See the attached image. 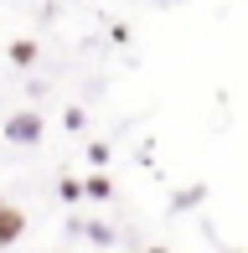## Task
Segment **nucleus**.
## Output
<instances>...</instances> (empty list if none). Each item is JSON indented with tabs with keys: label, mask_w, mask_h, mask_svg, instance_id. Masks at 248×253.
I'll use <instances>...</instances> for the list:
<instances>
[{
	"label": "nucleus",
	"mask_w": 248,
	"mask_h": 253,
	"mask_svg": "<svg viewBox=\"0 0 248 253\" xmlns=\"http://www.w3.org/2000/svg\"><path fill=\"white\" fill-rule=\"evenodd\" d=\"M5 57H10V62H16V67H31V62H37V42H31V37H16V42H10V47H5Z\"/></svg>",
	"instance_id": "3"
},
{
	"label": "nucleus",
	"mask_w": 248,
	"mask_h": 253,
	"mask_svg": "<svg viewBox=\"0 0 248 253\" xmlns=\"http://www.w3.org/2000/svg\"><path fill=\"white\" fill-rule=\"evenodd\" d=\"M238 253H248V248H238Z\"/></svg>",
	"instance_id": "9"
},
{
	"label": "nucleus",
	"mask_w": 248,
	"mask_h": 253,
	"mask_svg": "<svg viewBox=\"0 0 248 253\" xmlns=\"http://www.w3.org/2000/svg\"><path fill=\"white\" fill-rule=\"evenodd\" d=\"M21 233H26V212L16 202H0V248L21 243Z\"/></svg>",
	"instance_id": "2"
},
{
	"label": "nucleus",
	"mask_w": 248,
	"mask_h": 253,
	"mask_svg": "<svg viewBox=\"0 0 248 253\" xmlns=\"http://www.w3.org/2000/svg\"><path fill=\"white\" fill-rule=\"evenodd\" d=\"M0 140H10V145H41V140H47V119H41L37 109H16V114H5V124H0Z\"/></svg>",
	"instance_id": "1"
},
{
	"label": "nucleus",
	"mask_w": 248,
	"mask_h": 253,
	"mask_svg": "<svg viewBox=\"0 0 248 253\" xmlns=\"http://www.w3.org/2000/svg\"><path fill=\"white\" fill-rule=\"evenodd\" d=\"M73 233H83L88 243H114V227H104V222H67Z\"/></svg>",
	"instance_id": "4"
},
{
	"label": "nucleus",
	"mask_w": 248,
	"mask_h": 253,
	"mask_svg": "<svg viewBox=\"0 0 248 253\" xmlns=\"http://www.w3.org/2000/svg\"><path fill=\"white\" fill-rule=\"evenodd\" d=\"M0 202H5V197H0Z\"/></svg>",
	"instance_id": "10"
},
{
	"label": "nucleus",
	"mask_w": 248,
	"mask_h": 253,
	"mask_svg": "<svg viewBox=\"0 0 248 253\" xmlns=\"http://www.w3.org/2000/svg\"><path fill=\"white\" fill-rule=\"evenodd\" d=\"M145 253H171V248H165V243H155V248H145Z\"/></svg>",
	"instance_id": "7"
},
{
	"label": "nucleus",
	"mask_w": 248,
	"mask_h": 253,
	"mask_svg": "<svg viewBox=\"0 0 248 253\" xmlns=\"http://www.w3.org/2000/svg\"><path fill=\"white\" fill-rule=\"evenodd\" d=\"M83 197L109 202V197H114V181H109V176H88V181H83Z\"/></svg>",
	"instance_id": "5"
},
{
	"label": "nucleus",
	"mask_w": 248,
	"mask_h": 253,
	"mask_svg": "<svg viewBox=\"0 0 248 253\" xmlns=\"http://www.w3.org/2000/svg\"><path fill=\"white\" fill-rule=\"evenodd\" d=\"M161 5H176V0H161Z\"/></svg>",
	"instance_id": "8"
},
{
	"label": "nucleus",
	"mask_w": 248,
	"mask_h": 253,
	"mask_svg": "<svg viewBox=\"0 0 248 253\" xmlns=\"http://www.w3.org/2000/svg\"><path fill=\"white\" fill-rule=\"evenodd\" d=\"M57 197H62V202H78V197H83V181H62Z\"/></svg>",
	"instance_id": "6"
}]
</instances>
